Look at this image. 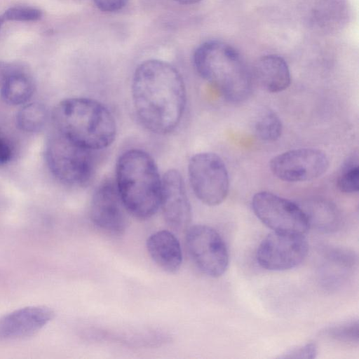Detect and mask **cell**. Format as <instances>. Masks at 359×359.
<instances>
[{
	"label": "cell",
	"mask_w": 359,
	"mask_h": 359,
	"mask_svg": "<svg viewBox=\"0 0 359 359\" xmlns=\"http://www.w3.org/2000/svg\"><path fill=\"white\" fill-rule=\"evenodd\" d=\"M131 93L137 117L147 130L165 135L179 126L185 110L187 90L174 66L159 60L142 62L133 74Z\"/></svg>",
	"instance_id": "cell-1"
},
{
	"label": "cell",
	"mask_w": 359,
	"mask_h": 359,
	"mask_svg": "<svg viewBox=\"0 0 359 359\" xmlns=\"http://www.w3.org/2000/svg\"><path fill=\"white\" fill-rule=\"evenodd\" d=\"M53 119L58 133L93 151L108 147L116 137L113 114L94 99H65L55 107Z\"/></svg>",
	"instance_id": "cell-2"
},
{
	"label": "cell",
	"mask_w": 359,
	"mask_h": 359,
	"mask_svg": "<svg viewBox=\"0 0 359 359\" xmlns=\"http://www.w3.org/2000/svg\"><path fill=\"white\" fill-rule=\"evenodd\" d=\"M114 181L125 208L134 217L146 219L160 208L162 177L145 151L123 152L116 162Z\"/></svg>",
	"instance_id": "cell-3"
},
{
	"label": "cell",
	"mask_w": 359,
	"mask_h": 359,
	"mask_svg": "<svg viewBox=\"0 0 359 359\" xmlns=\"http://www.w3.org/2000/svg\"><path fill=\"white\" fill-rule=\"evenodd\" d=\"M194 65L198 74L226 100L241 102L250 95L252 74L231 45L216 40L201 44L194 52Z\"/></svg>",
	"instance_id": "cell-4"
},
{
	"label": "cell",
	"mask_w": 359,
	"mask_h": 359,
	"mask_svg": "<svg viewBox=\"0 0 359 359\" xmlns=\"http://www.w3.org/2000/svg\"><path fill=\"white\" fill-rule=\"evenodd\" d=\"M93 153L57 133L47 142L45 155L50 170L60 181L81 187L93 177Z\"/></svg>",
	"instance_id": "cell-5"
},
{
	"label": "cell",
	"mask_w": 359,
	"mask_h": 359,
	"mask_svg": "<svg viewBox=\"0 0 359 359\" xmlns=\"http://www.w3.org/2000/svg\"><path fill=\"white\" fill-rule=\"evenodd\" d=\"M188 175L197 198L209 206L222 203L229 189L227 169L222 159L211 152L194 155L189 161Z\"/></svg>",
	"instance_id": "cell-6"
},
{
	"label": "cell",
	"mask_w": 359,
	"mask_h": 359,
	"mask_svg": "<svg viewBox=\"0 0 359 359\" xmlns=\"http://www.w3.org/2000/svg\"><path fill=\"white\" fill-rule=\"evenodd\" d=\"M185 245L194 265L206 276L217 278L226 271L228 250L215 229L203 224L189 227L186 231Z\"/></svg>",
	"instance_id": "cell-7"
},
{
	"label": "cell",
	"mask_w": 359,
	"mask_h": 359,
	"mask_svg": "<svg viewBox=\"0 0 359 359\" xmlns=\"http://www.w3.org/2000/svg\"><path fill=\"white\" fill-rule=\"evenodd\" d=\"M252 208L257 217L273 231L304 234L309 229L299 205L273 193L255 194Z\"/></svg>",
	"instance_id": "cell-8"
},
{
	"label": "cell",
	"mask_w": 359,
	"mask_h": 359,
	"mask_svg": "<svg viewBox=\"0 0 359 359\" xmlns=\"http://www.w3.org/2000/svg\"><path fill=\"white\" fill-rule=\"evenodd\" d=\"M304 234L273 231L259 244L256 254L258 264L269 271H285L302 262L308 253Z\"/></svg>",
	"instance_id": "cell-9"
},
{
	"label": "cell",
	"mask_w": 359,
	"mask_h": 359,
	"mask_svg": "<svg viewBox=\"0 0 359 359\" xmlns=\"http://www.w3.org/2000/svg\"><path fill=\"white\" fill-rule=\"evenodd\" d=\"M329 158L320 149L313 148L295 149L274 156L270 161L271 172L282 181L289 182H307L326 172Z\"/></svg>",
	"instance_id": "cell-10"
},
{
	"label": "cell",
	"mask_w": 359,
	"mask_h": 359,
	"mask_svg": "<svg viewBox=\"0 0 359 359\" xmlns=\"http://www.w3.org/2000/svg\"><path fill=\"white\" fill-rule=\"evenodd\" d=\"M126 212L114 180H103L91 198L90 217L92 222L107 233L121 236L128 224Z\"/></svg>",
	"instance_id": "cell-11"
},
{
	"label": "cell",
	"mask_w": 359,
	"mask_h": 359,
	"mask_svg": "<svg viewBox=\"0 0 359 359\" xmlns=\"http://www.w3.org/2000/svg\"><path fill=\"white\" fill-rule=\"evenodd\" d=\"M160 208L171 229L183 231L189 227L191 205L183 178L177 170H168L162 177Z\"/></svg>",
	"instance_id": "cell-12"
},
{
	"label": "cell",
	"mask_w": 359,
	"mask_h": 359,
	"mask_svg": "<svg viewBox=\"0 0 359 359\" xmlns=\"http://www.w3.org/2000/svg\"><path fill=\"white\" fill-rule=\"evenodd\" d=\"M48 307L33 306L15 310L0 320V337L16 339L29 337L47 325L53 318Z\"/></svg>",
	"instance_id": "cell-13"
},
{
	"label": "cell",
	"mask_w": 359,
	"mask_h": 359,
	"mask_svg": "<svg viewBox=\"0 0 359 359\" xmlns=\"http://www.w3.org/2000/svg\"><path fill=\"white\" fill-rule=\"evenodd\" d=\"M34 91V81L22 64L0 63V93L2 100L11 105L26 103Z\"/></svg>",
	"instance_id": "cell-14"
},
{
	"label": "cell",
	"mask_w": 359,
	"mask_h": 359,
	"mask_svg": "<svg viewBox=\"0 0 359 359\" xmlns=\"http://www.w3.org/2000/svg\"><path fill=\"white\" fill-rule=\"evenodd\" d=\"M147 252L154 262L168 273H176L182 266L181 245L175 235L167 230L152 233L147 240Z\"/></svg>",
	"instance_id": "cell-15"
},
{
	"label": "cell",
	"mask_w": 359,
	"mask_h": 359,
	"mask_svg": "<svg viewBox=\"0 0 359 359\" xmlns=\"http://www.w3.org/2000/svg\"><path fill=\"white\" fill-rule=\"evenodd\" d=\"M252 79L264 90L279 93L287 88L291 76L286 61L277 55H266L260 57L252 70Z\"/></svg>",
	"instance_id": "cell-16"
},
{
	"label": "cell",
	"mask_w": 359,
	"mask_h": 359,
	"mask_svg": "<svg viewBox=\"0 0 359 359\" xmlns=\"http://www.w3.org/2000/svg\"><path fill=\"white\" fill-rule=\"evenodd\" d=\"M300 207L306 215L309 229L323 233H331L339 229V215L331 204L322 201H314Z\"/></svg>",
	"instance_id": "cell-17"
},
{
	"label": "cell",
	"mask_w": 359,
	"mask_h": 359,
	"mask_svg": "<svg viewBox=\"0 0 359 359\" xmlns=\"http://www.w3.org/2000/svg\"><path fill=\"white\" fill-rule=\"evenodd\" d=\"M48 112L45 105L39 102L25 104L18 112V127L27 133L39 131L45 126Z\"/></svg>",
	"instance_id": "cell-18"
},
{
	"label": "cell",
	"mask_w": 359,
	"mask_h": 359,
	"mask_svg": "<svg viewBox=\"0 0 359 359\" xmlns=\"http://www.w3.org/2000/svg\"><path fill=\"white\" fill-rule=\"evenodd\" d=\"M283 125L280 118L273 111L262 114L255 125L257 136L265 142H273L281 135Z\"/></svg>",
	"instance_id": "cell-19"
},
{
	"label": "cell",
	"mask_w": 359,
	"mask_h": 359,
	"mask_svg": "<svg viewBox=\"0 0 359 359\" xmlns=\"http://www.w3.org/2000/svg\"><path fill=\"white\" fill-rule=\"evenodd\" d=\"M337 188L344 193H355L359 189L358 156H351L345 163L337 180Z\"/></svg>",
	"instance_id": "cell-20"
},
{
	"label": "cell",
	"mask_w": 359,
	"mask_h": 359,
	"mask_svg": "<svg viewBox=\"0 0 359 359\" xmlns=\"http://www.w3.org/2000/svg\"><path fill=\"white\" fill-rule=\"evenodd\" d=\"M358 321L355 320L332 326L326 330L325 334L332 339L340 342L358 344Z\"/></svg>",
	"instance_id": "cell-21"
},
{
	"label": "cell",
	"mask_w": 359,
	"mask_h": 359,
	"mask_svg": "<svg viewBox=\"0 0 359 359\" xmlns=\"http://www.w3.org/2000/svg\"><path fill=\"white\" fill-rule=\"evenodd\" d=\"M2 17L5 21H36L41 19L42 13L40 10L33 7L19 6L7 9Z\"/></svg>",
	"instance_id": "cell-22"
},
{
	"label": "cell",
	"mask_w": 359,
	"mask_h": 359,
	"mask_svg": "<svg viewBox=\"0 0 359 359\" xmlns=\"http://www.w3.org/2000/svg\"><path fill=\"white\" fill-rule=\"evenodd\" d=\"M318 353V348L315 343L293 347L286 351L280 356L281 358H314Z\"/></svg>",
	"instance_id": "cell-23"
},
{
	"label": "cell",
	"mask_w": 359,
	"mask_h": 359,
	"mask_svg": "<svg viewBox=\"0 0 359 359\" xmlns=\"http://www.w3.org/2000/svg\"><path fill=\"white\" fill-rule=\"evenodd\" d=\"M128 0H93L96 6L104 12H116L121 10Z\"/></svg>",
	"instance_id": "cell-24"
},
{
	"label": "cell",
	"mask_w": 359,
	"mask_h": 359,
	"mask_svg": "<svg viewBox=\"0 0 359 359\" xmlns=\"http://www.w3.org/2000/svg\"><path fill=\"white\" fill-rule=\"evenodd\" d=\"M11 156L12 150L10 145L0 137V164L8 162Z\"/></svg>",
	"instance_id": "cell-25"
},
{
	"label": "cell",
	"mask_w": 359,
	"mask_h": 359,
	"mask_svg": "<svg viewBox=\"0 0 359 359\" xmlns=\"http://www.w3.org/2000/svg\"><path fill=\"white\" fill-rule=\"evenodd\" d=\"M175 1L184 5H191L200 2L202 0H174Z\"/></svg>",
	"instance_id": "cell-26"
},
{
	"label": "cell",
	"mask_w": 359,
	"mask_h": 359,
	"mask_svg": "<svg viewBox=\"0 0 359 359\" xmlns=\"http://www.w3.org/2000/svg\"><path fill=\"white\" fill-rule=\"evenodd\" d=\"M4 21H5V20H4V19L3 18L2 15H1V16H0V29H1V26H2V25H3V23L4 22Z\"/></svg>",
	"instance_id": "cell-27"
}]
</instances>
